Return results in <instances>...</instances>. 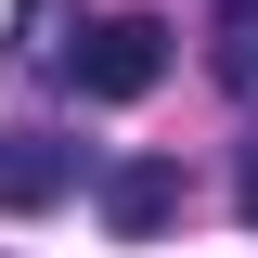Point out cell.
<instances>
[{
	"mask_svg": "<svg viewBox=\"0 0 258 258\" xmlns=\"http://www.w3.org/2000/svg\"><path fill=\"white\" fill-rule=\"evenodd\" d=\"M64 0H13V64H64Z\"/></svg>",
	"mask_w": 258,
	"mask_h": 258,
	"instance_id": "obj_5",
	"label": "cell"
},
{
	"mask_svg": "<svg viewBox=\"0 0 258 258\" xmlns=\"http://www.w3.org/2000/svg\"><path fill=\"white\" fill-rule=\"evenodd\" d=\"M64 78H78L91 103H142V91L168 78V26H155V13H103V26L64 52Z\"/></svg>",
	"mask_w": 258,
	"mask_h": 258,
	"instance_id": "obj_1",
	"label": "cell"
},
{
	"mask_svg": "<svg viewBox=\"0 0 258 258\" xmlns=\"http://www.w3.org/2000/svg\"><path fill=\"white\" fill-rule=\"evenodd\" d=\"M103 220H116L129 245H142V232H168V220H181V168H168V155H129V168H103Z\"/></svg>",
	"mask_w": 258,
	"mask_h": 258,
	"instance_id": "obj_3",
	"label": "cell"
},
{
	"mask_svg": "<svg viewBox=\"0 0 258 258\" xmlns=\"http://www.w3.org/2000/svg\"><path fill=\"white\" fill-rule=\"evenodd\" d=\"M207 78L232 103H258V0H220V26H207Z\"/></svg>",
	"mask_w": 258,
	"mask_h": 258,
	"instance_id": "obj_4",
	"label": "cell"
},
{
	"mask_svg": "<svg viewBox=\"0 0 258 258\" xmlns=\"http://www.w3.org/2000/svg\"><path fill=\"white\" fill-rule=\"evenodd\" d=\"M232 207H245V232H258V142H245V168H232Z\"/></svg>",
	"mask_w": 258,
	"mask_h": 258,
	"instance_id": "obj_6",
	"label": "cell"
},
{
	"mask_svg": "<svg viewBox=\"0 0 258 258\" xmlns=\"http://www.w3.org/2000/svg\"><path fill=\"white\" fill-rule=\"evenodd\" d=\"M52 194H78V142H52V129H0V207L26 220V207H52Z\"/></svg>",
	"mask_w": 258,
	"mask_h": 258,
	"instance_id": "obj_2",
	"label": "cell"
}]
</instances>
